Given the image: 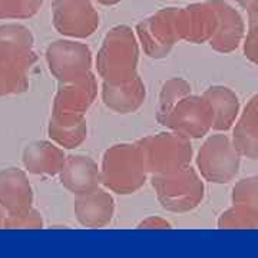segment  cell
I'll use <instances>...</instances> for the list:
<instances>
[{
    "label": "cell",
    "instance_id": "cell-24",
    "mask_svg": "<svg viewBox=\"0 0 258 258\" xmlns=\"http://www.w3.org/2000/svg\"><path fill=\"white\" fill-rule=\"evenodd\" d=\"M43 0H0V19H29L35 16Z\"/></svg>",
    "mask_w": 258,
    "mask_h": 258
},
{
    "label": "cell",
    "instance_id": "cell-7",
    "mask_svg": "<svg viewBox=\"0 0 258 258\" xmlns=\"http://www.w3.org/2000/svg\"><path fill=\"white\" fill-rule=\"evenodd\" d=\"M240 155V151L225 135H212L200 149L197 164L207 181L225 184L237 175Z\"/></svg>",
    "mask_w": 258,
    "mask_h": 258
},
{
    "label": "cell",
    "instance_id": "cell-32",
    "mask_svg": "<svg viewBox=\"0 0 258 258\" xmlns=\"http://www.w3.org/2000/svg\"><path fill=\"white\" fill-rule=\"evenodd\" d=\"M8 212L3 207H0V227H3V222H5V218H6Z\"/></svg>",
    "mask_w": 258,
    "mask_h": 258
},
{
    "label": "cell",
    "instance_id": "cell-22",
    "mask_svg": "<svg viewBox=\"0 0 258 258\" xmlns=\"http://www.w3.org/2000/svg\"><path fill=\"white\" fill-rule=\"evenodd\" d=\"M29 68L0 62V96L22 93L29 86Z\"/></svg>",
    "mask_w": 258,
    "mask_h": 258
},
{
    "label": "cell",
    "instance_id": "cell-12",
    "mask_svg": "<svg viewBox=\"0 0 258 258\" xmlns=\"http://www.w3.org/2000/svg\"><path fill=\"white\" fill-rule=\"evenodd\" d=\"M37 60L33 50V36L23 25L0 26V62L30 68Z\"/></svg>",
    "mask_w": 258,
    "mask_h": 258
},
{
    "label": "cell",
    "instance_id": "cell-5",
    "mask_svg": "<svg viewBox=\"0 0 258 258\" xmlns=\"http://www.w3.org/2000/svg\"><path fill=\"white\" fill-rule=\"evenodd\" d=\"M144 50L151 57L166 56L176 42L184 40L179 8H165L142 20L137 26Z\"/></svg>",
    "mask_w": 258,
    "mask_h": 258
},
{
    "label": "cell",
    "instance_id": "cell-27",
    "mask_svg": "<svg viewBox=\"0 0 258 258\" xmlns=\"http://www.w3.org/2000/svg\"><path fill=\"white\" fill-rule=\"evenodd\" d=\"M248 13V30L258 32V0L247 10Z\"/></svg>",
    "mask_w": 258,
    "mask_h": 258
},
{
    "label": "cell",
    "instance_id": "cell-10",
    "mask_svg": "<svg viewBox=\"0 0 258 258\" xmlns=\"http://www.w3.org/2000/svg\"><path fill=\"white\" fill-rule=\"evenodd\" d=\"M52 20L63 36L88 37L99 26V15L92 0H53Z\"/></svg>",
    "mask_w": 258,
    "mask_h": 258
},
{
    "label": "cell",
    "instance_id": "cell-25",
    "mask_svg": "<svg viewBox=\"0 0 258 258\" xmlns=\"http://www.w3.org/2000/svg\"><path fill=\"white\" fill-rule=\"evenodd\" d=\"M42 217L33 208L19 214H8L3 222L5 228H42Z\"/></svg>",
    "mask_w": 258,
    "mask_h": 258
},
{
    "label": "cell",
    "instance_id": "cell-29",
    "mask_svg": "<svg viewBox=\"0 0 258 258\" xmlns=\"http://www.w3.org/2000/svg\"><path fill=\"white\" fill-rule=\"evenodd\" d=\"M245 109H248V111L254 112V113H257L258 115V95H255V96L249 101V103L247 105Z\"/></svg>",
    "mask_w": 258,
    "mask_h": 258
},
{
    "label": "cell",
    "instance_id": "cell-16",
    "mask_svg": "<svg viewBox=\"0 0 258 258\" xmlns=\"http://www.w3.org/2000/svg\"><path fill=\"white\" fill-rule=\"evenodd\" d=\"M214 8L218 12L220 25L215 35L210 40L212 49L221 53L235 50L244 36V20L232 6L224 0H211Z\"/></svg>",
    "mask_w": 258,
    "mask_h": 258
},
{
    "label": "cell",
    "instance_id": "cell-20",
    "mask_svg": "<svg viewBox=\"0 0 258 258\" xmlns=\"http://www.w3.org/2000/svg\"><path fill=\"white\" fill-rule=\"evenodd\" d=\"M203 96L208 101L214 112L212 129L215 131L230 129L240 111V102L237 95L228 88L214 86L205 91Z\"/></svg>",
    "mask_w": 258,
    "mask_h": 258
},
{
    "label": "cell",
    "instance_id": "cell-26",
    "mask_svg": "<svg viewBox=\"0 0 258 258\" xmlns=\"http://www.w3.org/2000/svg\"><path fill=\"white\" fill-rule=\"evenodd\" d=\"M244 52L249 60L258 66V32L248 30L244 42Z\"/></svg>",
    "mask_w": 258,
    "mask_h": 258
},
{
    "label": "cell",
    "instance_id": "cell-21",
    "mask_svg": "<svg viewBox=\"0 0 258 258\" xmlns=\"http://www.w3.org/2000/svg\"><path fill=\"white\" fill-rule=\"evenodd\" d=\"M86 132L88 129H86L85 119L72 125L57 123L53 119H50L49 128H47V134L50 139L55 141L57 145L68 148V149H74L78 145H81L86 138Z\"/></svg>",
    "mask_w": 258,
    "mask_h": 258
},
{
    "label": "cell",
    "instance_id": "cell-4",
    "mask_svg": "<svg viewBox=\"0 0 258 258\" xmlns=\"http://www.w3.org/2000/svg\"><path fill=\"white\" fill-rule=\"evenodd\" d=\"M159 203L172 212H186L198 207L204 198V184L191 166L152 178Z\"/></svg>",
    "mask_w": 258,
    "mask_h": 258
},
{
    "label": "cell",
    "instance_id": "cell-8",
    "mask_svg": "<svg viewBox=\"0 0 258 258\" xmlns=\"http://www.w3.org/2000/svg\"><path fill=\"white\" fill-rule=\"evenodd\" d=\"M159 123L186 138H201L214 125V112L204 96L186 95Z\"/></svg>",
    "mask_w": 258,
    "mask_h": 258
},
{
    "label": "cell",
    "instance_id": "cell-3",
    "mask_svg": "<svg viewBox=\"0 0 258 258\" xmlns=\"http://www.w3.org/2000/svg\"><path fill=\"white\" fill-rule=\"evenodd\" d=\"M138 145L145 157L148 172L154 175L171 174L186 168L192 157L189 138L176 132L147 137L141 139Z\"/></svg>",
    "mask_w": 258,
    "mask_h": 258
},
{
    "label": "cell",
    "instance_id": "cell-18",
    "mask_svg": "<svg viewBox=\"0 0 258 258\" xmlns=\"http://www.w3.org/2000/svg\"><path fill=\"white\" fill-rule=\"evenodd\" d=\"M145 85L139 76L120 83L105 82L102 86L103 103L115 112L129 113L141 108L145 101Z\"/></svg>",
    "mask_w": 258,
    "mask_h": 258
},
{
    "label": "cell",
    "instance_id": "cell-23",
    "mask_svg": "<svg viewBox=\"0 0 258 258\" xmlns=\"http://www.w3.org/2000/svg\"><path fill=\"white\" fill-rule=\"evenodd\" d=\"M189 92H191V86L189 83L185 82L184 79L175 78V79L168 81L164 85L161 96H159V108H158L157 115L158 122L164 119L168 115V112L175 106L176 102L181 101L186 95H189Z\"/></svg>",
    "mask_w": 258,
    "mask_h": 258
},
{
    "label": "cell",
    "instance_id": "cell-11",
    "mask_svg": "<svg viewBox=\"0 0 258 258\" xmlns=\"http://www.w3.org/2000/svg\"><path fill=\"white\" fill-rule=\"evenodd\" d=\"M234 207L222 214L218 225L221 228H244L258 225V181L242 179L232 194Z\"/></svg>",
    "mask_w": 258,
    "mask_h": 258
},
{
    "label": "cell",
    "instance_id": "cell-9",
    "mask_svg": "<svg viewBox=\"0 0 258 258\" xmlns=\"http://www.w3.org/2000/svg\"><path fill=\"white\" fill-rule=\"evenodd\" d=\"M49 71L60 83L74 82L91 74L92 53L83 43L56 40L46 49Z\"/></svg>",
    "mask_w": 258,
    "mask_h": 258
},
{
    "label": "cell",
    "instance_id": "cell-17",
    "mask_svg": "<svg viewBox=\"0 0 258 258\" xmlns=\"http://www.w3.org/2000/svg\"><path fill=\"white\" fill-rule=\"evenodd\" d=\"M113 208L111 195L99 188L89 194L78 195L75 201L78 221L88 228H101L108 225L113 215Z\"/></svg>",
    "mask_w": 258,
    "mask_h": 258
},
{
    "label": "cell",
    "instance_id": "cell-30",
    "mask_svg": "<svg viewBox=\"0 0 258 258\" xmlns=\"http://www.w3.org/2000/svg\"><path fill=\"white\" fill-rule=\"evenodd\" d=\"M235 2H237V3L240 5L242 9L248 10L249 8H251V6H252V5H254L255 2H257V0H235Z\"/></svg>",
    "mask_w": 258,
    "mask_h": 258
},
{
    "label": "cell",
    "instance_id": "cell-31",
    "mask_svg": "<svg viewBox=\"0 0 258 258\" xmlns=\"http://www.w3.org/2000/svg\"><path fill=\"white\" fill-rule=\"evenodd\" d=\"M96 2L103 6H113V5H118L120 0H96Z\"/></svg>",
    "mask_w": 258,
    "mask_h": 258
},
{
    "label": "cell",
    "instance_id": "cell-13",
    "mask_svg": "<svg viewBox=\"0 0 258 258\" xmlns=\"http://www.w3.org/2000/svg\"><path fill=\"white\" fill-rule=\"evenodd\" d=\"M182 37L191 43L210 42L215 35L220 18L211 0L204 3H195L181 9Z\"/></svg>",
    "mask_w": 258,
    "mask_h": 258
},
{
    "label": "cell",
    "instance_id": "cell-14",
    "mask_svg": "<svg viewBox=\"0 0 258 258\" xmlns=\"http://www.w3.org/2000/svg\"><path fill=\"white\" fill-rule=\"evenodd\" d=\"M33 191L26 174L18 168L0 171V207L8 214H19L32 208Z\"/></svg>",
    "mask_w": 258,
    "mask_h": 258
},
{
    "label": "cell",
    "instance_id": "cell-19",
    "mask_svg": "<svg viewBox=\"0 0 258 258\" xmlns=\"http://www.w3.org/2000/svg\"><path fill=\"white\" fill-rule=\"evenodd\" d=\"M63 151L46 141L29 144L23 151V165L35 175H56L64 165Z\"/></svg>",
    "mask_w": 258,
    "mask_h": 258
},
{
    "label": "cell",
    "instance_id": "cell-1",
    "mask_svg": "<svg viewBox=\"0 0 258 258\" xmlns=\"http://www.w3.org/2000/svg\"><path fill=\"white\" fill-rule=\"evenodd\" d=\"M138 64V43L132 29L120 25L105 36L96 57L98 72L105 82L120 83L134 79Z\"/></svg>",
    "mask_w": 258,
    "mask_h": 258
},
{
    "label": "cell",
    "instance_id": "cell-28",
    "mask_svg": "<svg viewBox=\"0 0 258 258\" xmlns=\"http://www.w3.org/2000/svg\"><path fill=\"white\" fill-rule=\"evenodd\" d=\"M141 227L142 228H168L169 224L164 220H161V218H149L145 222H142Z\"/></svg>",
    "mask_w": 258,
    "mask_h": 258
},
{
    "label": "cell",
    "instance_id": "cell-2",
    "mask_svg": "<svg viewBox=\"0 0 258 258\" xmlns=\"http://www.w3.org/2000/svg\"><path fill=\"white\" fill-rule=\"evenodd\" d=\"M145 157L138 144L115 145L103 155L101 182L116 194L135 192L147 179Z\"/></svg>",
    "mask_w": 258,
    "mask_h": 258
},
{
    "label": "cell",
    "instance_id": "cell-15",
    "mask_svg": "<svg viewBox=\"0 0 258 258\" xmlns=\"http://www.w3.org/2000/svg\"><path fill=\"white\" fill-rule=\"evenodd\" d=\"M64 188L76 195L89 194L98 189L101 172L92 158L72 155L66 158L62 171L59 172Z\"/></svg>",
    "mask_w": 258,
    "mask_h": 258
},
{
    "label": "cell",
    "instance_id": "cell-6",
    "mask_svg": "<svg viewBox=\"0 0 258 258\" xmlns=\"http://www.w3.org/2000/svg\"><path fill=\"white\" fill-rule=\"evenodd\" d=\"M98 95V85L92 74L74 82L60 83L53 99L52 118L57 123L72 125L85 119V112Z\"/></svg>",
    "mask_w": 258,
    "mask_h": 258
}]
</instances>
